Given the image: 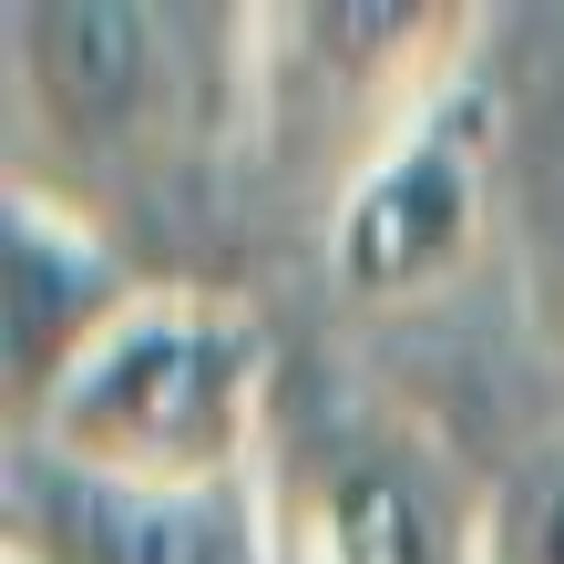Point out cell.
<instances>
[{"label":"cell","instance_id":"obj_1","mask_svg":"<svg viewBox=\"0 0 564 564\" xmlns=\"http://www.w3.org/2000/svg\"><path fill=\"white\" fill-rule=\"evenodd\" d=\"M278 411H288V390H278L268 318L226 288L154 278L93 339L83 370L52 390V411L11 442L83 462V473H113V482L216 492V482H268Z\"/></svg>","mask_w":564,"mask_h":564},{"label":"cell","instance_id":"obj_2","mask_svg":"<svg viewBox=\"0 0 564 564\" xmlns=\"http://www.w3.org/2000/svg\"><path fill=\"white\" fill-rule=\"evenodd\" d=\"M237 11H164V0H11V175L83 195L144 185L164 154L206 134V73H237L247 42H206Z\"/></svg>","mask_w":564,"mask_h":564},{"label":"cell","instance_id":"obj_3","mask_svg":"<svg viewBox=\"0 0 564 564\" xmlns=\"http://www.w3.org/2000/svg\"><path fill=\"white\" fill-rule=\"evenodd\" d=\"M482 0H268L247 11V123L339 195L482 73Z\"/></svg>","mask_w":564,"mask_h":564},{"label":"cell","instance_id":"obj_4","mask_svg":"<svg viewBox=\"0 0 564 564\" xmlns=\"http://www.w3.org/2000/svg\"><path fill=\"white\" fill-rule=\"evenodd\" d=\"M268 534L278 564H482V482H462L442 431L390 401L278 411Z\"/></svg>","mask_w":564,"mask_h":564},{"label":"cell","instance_id":"obj_5","mask_svg":"<svg viewBox=\"0 0 564 564\" xmlns=\"http://www.w3.org/2000/svg\"><path fill=\"white\" fill-rule=\"evenodd\" d=\"M492 154H503V123H492V93H452L431 123H411L401 144L318 206V268L349 308L401 318L431 308L473 278V257L492 237Z\"/></svg>","mask_w":564,"mask_h":564},{"label":"cell","instance_id":"obj_6","mask_svg":"<svg viewBox=\"0 0 564 564\" xmlns=\"http://www.w3.org/2000/svg\"><path fill=\"white\" fill-rule=\"evenodd\" d=\"M0 564H278L268 482H113L52 452H0Z\"/></svg>","mask_w":564,"mask_h":564},{"label":"cell","instance_id":"obj_7","mask_svg":"<svg viewBox=\"0 0 564 564\" xmlns=\"http://www.w3.org/2000/svg\"><path fill=\"white\" fill-rule=\"evenodd\" d=\"M154 278H134L113 216H93L83 195L31 185V175L0 185V411H11V431L52 411V390L83 370L93 339Z\"/></svg>","mask_w":564,"mask_h":564},{"label":"cell","instance_id":"obj_8","mask_svg":"<svg viewBox=\"0 0 564 564\" xmlns=\"http://www.w3.org/2000/svg\"><path fill=\"white\" fill-rule=\"evenodd\" d=\"M482 564H564V442L482 482Z\"/></svg>","mask_w":564,"mask_h":564},{"label":"cell","instance_id":"obj_9","mask_svg":"<svg viewBox=\"0 0 564 564\" xmlns=\"http://www.w3.org/2000/svg\"><path fill=\"white\" fill-rule=\"evenodd\" d=\"M523 318H534V339L554 349V370H564V175H554L544 216H534V257H523Z\"/></svg>","mask_w":564,"mask_h":564}]
</instances>
